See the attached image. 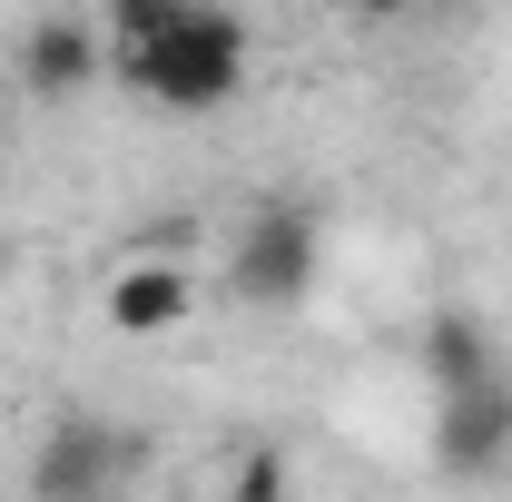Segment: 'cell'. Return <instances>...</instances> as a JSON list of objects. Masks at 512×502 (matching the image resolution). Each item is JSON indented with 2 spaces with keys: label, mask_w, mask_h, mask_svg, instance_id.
Returning a JSON list of instances; mask_svg holds the SVG:
<instances>
[{
  "label": "cell",
  "mask_w": 512,
  "mask_h": 502,
  "mask_svg": "<svg viewBox=\"0 0 512 502\" xmlns=\"http://www.w3.org/2000/svg\"><path fill=\"white\" fill-rule=\"evenodd\" d=\"M503 453H512V394H503V384L444 394V424H434V463H444V473H493Z\"/></svg>",
  "instance_id": "277c9868"
},
{
  "label": "cell",
  "mask_w": 512,
  "mask_h": 502,
  "mask_svg": "<svg viewBox=\"0 0 512 502\" xmlns=\"http://www.w3.org/2000/svg\"><path fill=\"white\" fill-rule=\"evenodd\" d=\"M109 10H119V40H148V30H158V20H178L188 0H109Z\"/></svg>",
  "instance_id": "9c48e42d"
},
{
  "label": "cell",
  "mask_w": 512,
  "mask_h": 502,
  "mask_svg": "<svg viewBox=\"0 0 512 502\" xmlns=\"http://www.w3.org/2000/svg\"><path fill=\"white\" fill-rule=\"evenodd\" d=\"M414 365L434 375V394H473V384H493V325H483V315H463V306H444L434 325H424Z\"/></svg>",
  "instance_id": "8992f818"
},
{
  "label": "cell",
  "mask_w": 512,
  "mask_h": 502,
  "mask_svg": "<svg viewBox=\"0 0 512 502\" xmlns=\"http://www.w3.org/2000/svg\"><path fill=\"white\" fill-rule=\"evenodd\" d=\"M365 10H414V0H365Z\"/></svg>",
  "instance_id": "30bf717a"
},
{
  "label": "cell",
  "mask_w": 512,
  "mask_h": 502,
  "mask_svg": "<svg viewBox=\"0 0 512 502\" xmlns=\"http://www.w3.org/2000/svg\"><path fill=\"white\" fill-rule=\"evenodd\" d=\"M188 306H197V286H188V266H168V256H138L109 286V325L119 335H178Z\"/></svg>",
  "instance_id": "5b68a950"
},
{
  "label": "cell",
  "mask_w": 512,
  "mask_h": 502,
  "mask_svg": "<svg viewBox=\"0 0 512 502\" xmlns=\"http://www.w3.org/2000/svg\"><path fill=\"white\" fill-rule=\"evenodd\" d=\"M237 502H286V453L276 443H256L247 463H237Z\"/></svg>",
  "instance_id": "ba28073f"
},
{
  "label": "cell",
  "mask_w": 512,
  "mask_h": 502,
  "mask_svg": "<svg viewBox=\"0 0 512 502\" xmlns=\"http://www.w3.org/2000/svg\"><path fill=\"white\" fill-rule=\"evenodd\" d=\"M316 286V217L296 197H256V217L237 227V296L247 306H296Z\"/></svg>",
  "instance_id": "7a4b0ae2"
},
{
  "label": "cell",
  "mask_w": 512,
  "mask_h": 502,
  "mask_svg": "<svg viewBox=\"0 0 512 502\" xmlns=\"http://www.w3.org/2000/svg\"><path fill=\"white\" fill-rule=\"evenodd\" d=\"M20 79H30V89H50V99H69V89H89V79H99V40H89L79 20H40V30L20 40Z\"/></svg>",
  "instance_id": "52a82bcc"
},
{
  "label": "cell",
  "mask_w": 512,
  "mask_h": 502,
  "mask_svg": "<svg viewBox=\"0 0 512 502\" xmlns=\"http://www.w3.org/2000/svg\"><path fill=\"white\" fill-rule=\"evenodd\" d=\"M119 69L158 99V109H227L247 89V20L227 0H188L178 20H158L148 40H119Z\"/></svg>",
  "instance_id": "6da1fadb"
},
{
  "label": "cell",
  "mask_w": 512,
  "mask_h": 502,
  "mask_svg": "<svg viewBox=\"0 0 512 502\" xmlns=\"http://www.w3.org/2000/svg\"><path fill=\"white\" fill-rule=\"evenodd\" d=\"M119 463H128V434H119V424H99V414H60L50 443H40V463H30V493H40V502H99L109 483H119Z\"/></svg>",
  "instance_id": "3957f363"
}]
</instances>
